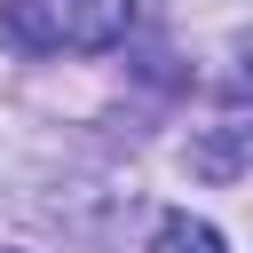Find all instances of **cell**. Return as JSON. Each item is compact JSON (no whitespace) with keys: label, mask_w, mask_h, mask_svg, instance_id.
Returning a JSON list of instances; mask_svg holds the SVG:
<instances>
[{"label":"cell","mask_w":253,"mask_h":253,"mask_svg":"<svg viewBox=\"0 0 253 253\" xmlns=\"http://www.w3.org/2000/svg\"><path fill=\"white\" fill-rule=\"evenodd\" d=\"M245 166V126H221L213 142H198V174H213V182H229Z\"/></svg>","instance_id":"3957f363"},{"label":"cell","mask_w":253,"mask_h":253,"mask_svg":"<svg viewBox=\"0 0 253 253\" xmlns=\"http://www.w3.org/2000/svg\"><path fill=\"white\" fill-rule=\"evenodd\" d=\"M47 24V47H119L134 24V0H32Z\"/></svg>","instance_id":"6da1fadb"},{"label":"cell","mask_w":253,"mask_h":253,"mask_svg":"<svg viewBox=\"0 0 253 253\" xmlns=\"http://www.w3.org/2000/svg\"><path fill=\"white\" fill-rule=\"evenodd\" d=\"M150 253H229V237L213 221H198V213H166L150 229Z\"/></svg>","instance_id":"7a4b0ae2"}]
</instances>
